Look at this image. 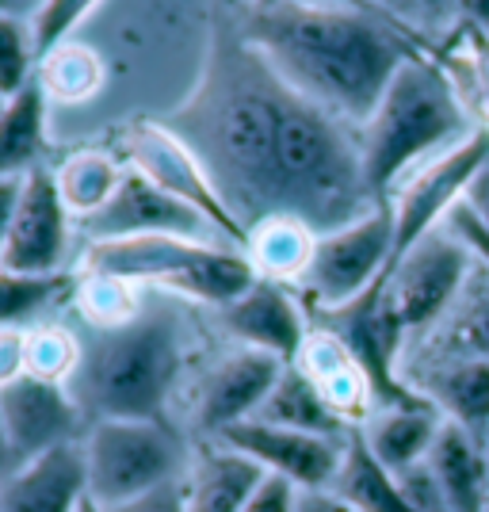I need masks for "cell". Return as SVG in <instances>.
I'll return each instance as SVG.
<instances>
[{
    "label": "cell",
    "mask_w": 489,
    "mask_h": 512,
    "mask_svg": "<svg viewBox=\"0 0 489 512\" xmlns=\"http://www.w3.org/2000/svg\"><path fill=\"white\" fill-rule=\"evenodd\" d=\"M245 43L302 100L325 107L356 130L379 107L394 73L409 58H421V46L394 16L360 4H256L245 23Z\"/></svg>",
    "instance_id": "obj_1"
},
{
    "label": "cell",
    "mask_w": 489,
    "mask_h": 512,
    "mask_svg": "<svg viewBox=\"0 0 489 512\" xmlns=\"http://www.w3.org/2000/svg\"><path fill=\"white\" fill-rule=\"evenodd\" d=\"M467 134V107L444 69L425 54L409 58L360 127L363 176L371 195L386 203L409 172L459 146Z\"/></svg>",
    "instance_id": "obj_2"
},
{
    "label": "cell",
    "mask_w": 489,
    "mask_h": 512,
    "mask_svg": "<svg viewBox=\"0 0 489 512\" xmlns=\"http://www.w3.org/2000/svg\"><path fill=\"white\" fill-rule=\"evenodd\" d=\"M184 367V325L172 310H138L104 329L100 344L81 356L69 394L96 421H161L176 375Z\"/></svg>",
    "instance_id": "obj_3"
},
{
    "label": "cell",
    "mask_w": 489,
    "mask_h": 512,
    "mask_svg": "<svg viewBox=\"0 0 489 512\" xmlns=\"http://www.w3.org/2000/svg\"><path fill=\"white\" fill-rule=\"evenodd\" d=\"M85 272L123 279V283H157L172 295H188V299L218 306V310L241 299L260 279L253 260L241 249L161 234L92 241L85 253Z\"/></svg>",
    "instance_id": "obj_4"
},
{
    "label": "cell",
    "mask_w": 489,
    "mask_h": 512,
    "mask_svg": "<svg viewBox=\"0 0 489 512\" xmlns=\"http://www.w3.org/2000/svg\"><path fill=\"white\" fill-rule=\"evenodd\" d=\"M88 467V497L119 509L142 493L176 482L184 451L161 421H96L81 440Z\"/></svg>",
    "instance_id": "obj_5"
},
{
    "label": "cell",
    "mask_w": 489,
    "mask_h": 512,
    "mask_svg": "<svg viewBox=\"0 0 489 512\" xmlns=\"http://www.w3.org/2000/svg\"><path fill=\"white\" fill-rule=\"evenodd\" d=\"M478 268V256L451 226L421 237L405 256L390 264L383 276V302L394 321L409 333H425L444 318L463 295Z\"/></svg>",
    "instance_id": "obj_6"
},
{
    "label": "cell",
    "mask_w": 489,
    "mask_h": 512,
    "mask_svg": "<svg viewBox=\"0 0 489 512\" xmlns=\"http://www.w3.org/2000/svg\"><path fill=\"white\" fill-rule=\"evenodd\" d=\"M394 264V214L390 203L348 222L314 241V256L298 287L310 295L314 310H337L367 295Z\"/></svg>",
    "instance_id": "obj_7"
},
{
    "label": "cell",
    "mask_w": 489,
    "mask_h": 512,
    "mask_svg": "<svg viewBox=\"0 0 489 512\" xmlns=\"http://www.w3.org/2000/svg\"><path fill=\"white\" fill-rule=\"evenodd\" d=\"M489 161V127L470 130L459 146L444 150L440 157L425 161L421 169H413L394 195L386 199L394 214V260L405 256L421 237L440 230L451 211L463 203L470 180L482 172Z\"/></svg>",
    "instance_id": "obj_8"
},
{
    "label": "cell",
    "mask_w": 489,
    "mask_h": 512,
    "mask_svg": "<svg viewBox=\"0 0 489 512\" xmlns=\"http://www.w3.org/2000/svg\"><path fill=\"white\" fill-rule=\"evenodd\" d=\"M127 157L130 169H138L157 188H165L180 203H188L192 211H199L218 230V237L226 245H234V249L245 253L249 230L234 218V211L226 207V199L214 188L211 172L203 169V161L192 153V146L169 123H142V127L130 130Z\"/></svg>",
    "instance_id": "obj_9"
},
{
    "label": "cell",
    "mask_w": 489,
    "mask_h": 512,
    "mask_svg": "<svg viewBox=\"0 0 489 512\" xmlns=\"http://www.w3.org/2000/svg\"><path fill=\"white\" fill-rule=\"evenodd\" d=\"M85 234L92 241H123V237H157V234L207 241V237H218V230L199 211H192L188 203H180L176 195L157 188L149 176H142L138 169L127 165L123 184L115 188V195L107 199L100 211L85 218Z\"/></svg>",
    "instance_id": "obj_10"
},
{
    "label": "cell",
    "mask_w": 489,
    "mask_h": 512,
    "mask_svg": "<svg viewBox=\"0 0 489 512\" xmlns=\"http://www.w3.org/2000/svg\"><path fill=\"white\" fill-rule=\"evenodd\" d=\"M218 444L241 451L264 474L287 478L298 490H329L344 463L348 436L333 440V436L295 432V428H279L253 417V421H241V425L218 432Z\"/></svg>",
    "instance_id": "obj_11"
},
{
    "label": "cell",
    "mask_w": 489,
    "mask_h": 512,
    "mask_svg": "<svg viewBox=\"0 0 489 512\" xmlns=\"http://www.w3.org/2000/svg\"><path fill=\"white\" fill-rule=\"evenodd\" d=\"M69 249V207L54 172L35 169L23 180L20 211L0 245V268L23 276H58Z\"/></svg>",
    "instance_id": "obj_12"
},
{
    "label": "cell",
    "mask_w": 489,
    "mask_h": 512,
    "mask_svg": "<svg viewBox=\"0 0 489 512\" xmlns=\"http://www.w3.org/2000/svg\"><path fill=\"white\" fill-rule=\"evenodd\" d=\"M0 425L20 463L77 440L81 406L65 390V383H50L31 371L0 386Z\"/></svg>",
    "instance_id": "obj_13"
},
{
    "label": "cell",
    "mask_w": 489,
    "mask_h": 512,
    "mask_svg": "<svg viewBox=\"0 0 489 512\" xmlns=\"http://www.w3.org/2000/svg\"><path fill=\"white\" fill-rule=\"evenodd\" d=\"M283 367H287L283 360L256 348H237L230 356H222L199 394V425L218 436L241 421H253L260 406L268 402L272 386L279 383Z\"/></svg>",
    "instance_id": "obj_14"
},
{
    "label": "cell",
    "mask_w": 489,
    "mask_h": 512,
    "mask_svg": "<svg viewBox=\"0 0 489 512\" xmlns=\"http://www.w3.org/2000/svg\"><path fill=\"white\" fill-rule=\"evenodd\" d=\"M222 325L230 329L234 341H241V348L268 352L283 363H295L310 337L302 306L276 279H256L241 299L222 306Z\"/></svg>",
    "instance_id": "obj_15"
},
{
    "label": "cell",
    "mask_w": 489,
    "mask_h": 512,
    "mask_svg": "<svg viewBox=\"0 0 489 512\" xmlns=\"http://www.w3.org/2000/svg\"><path fill=\"white\" fill-rule=\"evenodd\" d=\"M85 497L88 467L77 440L27 459L0 482L4 512H77Z\"/></svg>",
    "instance_id": "obj_16"
},
{
    "label": "cell",
    "mask_w": 489,
    "mask_h": 512,
    "mask_svg": "<svg viewBox=\"0 0 489 512\" xmlns=\"http://www.w3.org/2000/svg\"><path fill=\"white\" fill-rule=\"evenodd\" d=\"M402 379L425 402L440 409V417L486 440L489 432V360H444L425 367H405Z\"/></svg>",
    "instance_id": "obj_17"
},
{
    "label": "cell",
    "mask_w": 489,
    "mask_h": 512,
    "mask_svg": "<svg viewBox=\"0 0 489 512\" xmlns=\"http://www.w3.org/2000/svg\"><path fill=\"white\" fill-rule=\"evenodd\" d=\"M298 367L314 379V386L321 390V398L333 406V413L341 417L348 428H360L371 413H375V390L367 383L363 367L356 363V356L348 352V344L329 333L325 325H314L310 337L298 352Z\"/></svg>",
    "instance_id": "obj_18"
},
{
    "label": "cell",
    "mask_w": 489,
    "mask_h": 512,
    "mask_svg": "<svg viewBox=\"0 0 489 512\" xmlns=\"http://www.w3.org/2000/svg\"><path fill=\"white\" fill-rule=\"evenodd\" d=\"M417 337L421 348L402 363V371L444 360H489V268L482 260L455 306Z\"/></svg>",
    "instance_id": "obj_19"
},
{
    "label": "cell",
    "mask_w": 489,
    "mask_h": 512,
    "mask_svg": "<svg viewBox=\"0 0 489 512\" xmlns=\"http://www.w3.org/2000/svg\"><path fill=\"white\" fill-rule=\"evenodd\" d=\"M440 428H444V417L428 402L425 406L375 409L360 425V440L390 474H402V470L425 463Z\"/></svg>",
    "instance_id": "obj_20"
},
{
    "label": "cell",
    "mask_w": 489,
    "mask_h": 512,
    "mask_svg": "<svg viewBox=\"0 0 489 512\" xmlns=\"http://www.w3.org/2000/svg\"><path fill=\"white\" fill-rule=\"evenodd\" d=\"M440 478L451 512H486L489 509V455L486 444L474 440L459 425L444 421L436 444L425 459Z\"/></svg>",
    "instance_id": "obj_21"
},
{
    "label": "cell",
    "mask_w": 489,
    "mask_h": 512,
    "mask_svg": "<svg viewBox=\"0 0 489 512\" xmlns=\"http://www.w3.org/2000/svg\"><path fill=\"white\" fill-rule=\"evenodd\" d=\"M264 478L268 474L256 467L253 459L218 444V448L203 451L199 463L192 467V478L184 486L188 512H245Z\"/></svg>",
    "instance_id": "obj_22"
},
{
    "label": "cell",
    "mask_w": 489,
    "mask_h": 512,
    "mask_svg": "<svg viewBox=\"0 0 489 512\" xmlns=\"http://www.w3.org/2000/svg\"><path fill=\"white\" fill-rule=\"evenodd\" d=\"M46 88L31 81L12 100H0V176H31L46 153Z\"/></svg>",
    "instance_id": "obj_23"
},
{
    "label": "cell",
    "mask_w": 489,
    "mask_h": 512,
    "mask_svg": "<svg viewBox=\"0 0 489 512\" xmlns=\"http://www.w3.org/2000/svg\"><path fill=\"white\" fill-rule=\"evenodd\" d=\"M260 421L279 428H295V432H314V436H333V440H344L352 436L356 428H348L333 413V406L321 398V390L314 386V379L298 367V363H287L279 383L272 386L268 402L256 413Z\"/></svg>",
    "instance_id": "obj_24"
},
{
    "label": "cell",
    "mask_w": 489,
    "mask_h": 512,
    "mask_svg": "<svg viewBox=\"0 0 489 512\" xmlns=\"http://www.w3.org/2000/svg\"><path fill=\"white\" fill-rule=\"evenodd\" d=\"M314 241H318V234L306 222H298L291 214H276V218H264L249 230L245 256L253 260L260 279L298 283L310 256H314Z\"/></svg>",
    "instance_id": "obj_25"
},
{
    "label": "cell",
    "mask_w": 489,
    "mask_h": 512,
    "mask_svg": "<svg viewBox=\"0 0 489 512\" xmlns=\"http://www.w3.org/2000/svg\"><path fill=\"white\" fill-rule=\"evenodd\" d=\"M329 490L337 493L341 501H348L356 512H417L405 501L402 486H398V474H390V470L367 451V444L360 440V428L348 436L344 463Z\"/></svg>",
    "instance_id": "obj_26"
},
{
    "label": "cell",
    "mask_w": 489,
    "mask_h": 512,
    "mask_svg": "<svg viewBox=\"0 0 489 512\" xmlns=\"http://www.w3.org/2000/svg\"><path fill=\"white\" fill-rule=\"evenodd\" d=\"M123 172H127V165H119L111 153L85 150L73 153L69 161H62V169L54 172V180H58V192H62L69 214L88 218V214H96L115 195V188L123 184Z\"/></svg>",
    "instance_id": "obj_27"
},
{
    "label": "cell",
    "mask_w": 489,
    "mask_h": 512,
    "mask_svg": "<svg viewBox=\"0 0 489 512\" xmlns=\"http://www.w3.org/2000/svg\"><path fill=\"white\" fill-rule=\"evenodd\" d=\"M39 81H43L46 96H54L62 104H81V100H88L100 88L104 65H100V58L88 46L62 43L58 50H50L43 58V77Z\"/></svg>",
    "instance_id": "obj_28"
},
{
    "label": "cell",
    "mask_w": 489,
    "mask_h": 512,
    "mask_svg": "<svg viewBox=\"0 0 489 512\" xmlns=\"http://www.w3.org/2000/svg\"><path fill=\"white\" fill-rule=\"evenodd\" d=\"M35 35L23 27L8 8H0V100H12L20 88H27L31 62H35Z\"/></svg>",
    "instance_id": "obj_29"
},
{
    "label": "cell",
    "mask_w": 489,
    "mask_h": 512,
    "mask_svg": "<svg viewBox=\"0 0 489 512\" xmlns=\"http://www.w3.org/2000/svg\"><path fill=\"white\" fill-rule=\"evenodd\" d=\"M58 276H23L0 268V329H16L23 318L39 314L58 291Z\"/></svg>",
    "instance_id": "obj_30"
},
{
    "label": "cell",
    "mask_w": 489,
    "mask_h": 512,
    "mask_svg": "<svg viewBox=\"0 0 489 512\" xmlns=\"http://www.w3.org/2000/svg\"><path fill=\"white\" fill-rule=\"evenodd\" d=\"M81 314L88 321H96L100 329H115L130 321L142 306L134 302V283H123V279H107V276H88L81 283Z\"/></svg>",
    "instance_id": "obj_31"
},
{
    "label": "cell",
    "mask_w": 489,
    "mask_h": 512,
    "mask_svg": "<svg viewBox=\"0 0 489 512\" xmlns=\"http://www.w3.org/2000/svg\"><path fill=\"white\" fill-rule=\"evenodd\" d=\"M81 367V348L65 329H35L27 333V371L50 379V383H65L73 379Z\"/></svg>",
    "instance_id": "obj_32"
},
{
    "label": "cell",
    "mask_w": 489,
    "mask_h": 512,
    "mask_svg": "<svg viewBox=\"0 0 489 512\" xmlns=\"http://www.w3.org/2000/svg\"><path fill=\"white\" fill-rule=\"evenodd\" d=\"M96 0H43L39 12H35V23H31V35H35V54L46 58L50 50L69 39V31L88 16Z\"/></svg>",
    "instance_id": "obj_33"
},
{
    "label": "cell",
    "mask_w": 489,
    "mask_h": 512,
    "mask_svg": "<svg viewBox=\"0 0 489 512\" xmlns=\"http://www.w3.org/2000/svg\"><path fill=\"white\" fill-rule=\"evenodd\" d=\"M398 486H402L405 501L417 512H451L447 509L444 486H440V478L432 474L428 463H417V467L402 470V474H398Z\"/></svg>",
    "instance_id": "obj_34"
},
{
    "label": "cell",
    "mask_w": 489,
    "mask_h": 512,
    "mask_svg": "<svg viewBox=\"0 0 489 512\" xmlns=\"http://www.w3.org/2000/svg\"><path fill=\"white\" fill-rule=\"evenodd\" d=\"M298 486H291L287 478H276V474H268L264 482H260V490L253 493V501L245 505V512H295L298 505Z\"/></svg>",
    "instance_id": "obj_35"
},
{
    "label": "cell",
    "mask_w": 489,
    "mask_h": 512,
    "mask_svg": "<svg viewBox=\"0 0 489 512\" xmlns=\"http://www.w3.org/2000/svg\"><path fill=\"white\" fill-rule=\"evenodd\" d=\"M107 512H188V497H184V486L176 478V482H165V486H157V490L142 493V497Z\"/></svg>",
    "instance_id": "obj_36"
},
{
    "label": "cell",
    "mask_w": 489,
    "mask_h": 512,
    "mask_svg": "<svg viewBox=\"0 0 489 512\" xmlns=\"http://www.w3.org/2000/svg\"><path fill=\"white\" fill-rule=\"evenodd\" d=\"M27 371V333L0 329V386Z\"/></svg>",
    "instance_id": "obj_37"
},
{
    "label": "cell",
    "mask_w": 489,
    "mask_h": 512,
    "mask_svg": "<svg viewBox=\"0 0 489 512\" xmlns=\"http://www.w3.org/2000/svg\"><path fill=\"white\" fill-rule=\"evenodd\" d=\"M444 226H451L455 234L463 237V241L470 245V253L478 256V260H482V264L489 268V234L482 230V226H478V222H474V218H470V211L463 207V203L451 211V218H447Z\"/></svg>",
    "instance_id": "obj_38"
},
{
    "label": "cell",
    "mask_w": 489,
    "mask_h": 512,
    "mask_svg": "<svg viewBox=\"0 0 489 512\" xmlns=\"http://www.w3.org/2000/svg\"><path fill=\"white\" fill-rule=\"evenodd\" d=\"M463 207H467L470 218L489 234V161L482 165V172L470 180L467 195H463Z\"/></svg>",
    "instance_id": "obj_39"
},
{
    "label": "cell",
    "mask_w": 489,
    "mask_h": 512,
    "mask_svg": "<svg viewBox=\"0 0 489 512\" xmlns=\"http://www.w3.org/2000/svg\"><path fill=\"white\" fill-rule=\"evenodd\" d=\"M23 180L20 176H0V245H4V237H8L12 222H16V211H20Z\"/></svg>",
    "instance_id": "obj_40"
},
{
    "label": "cell",
    "mask_w": 489,
    "mask_h": 512,
    "mask_svg": "<svg viewBox=\"0 0 489 512\" xmlns=\"http://www.w3.org/2000/svg\"><path fill=\"white\" fill-rule=\"evenodd\" d=\"M409 8H413V20L428 27H440L451 16H459V0H409Z\"/></svg>",
    "instance_id": "obj_41"
},
{
    "label": "cell",
    "mask_w": 489,
    "mask_h": 512,
    "mask_svg": "<svg viewBox=\"0 0 489 512\" xmlns=\"http://www.w3.org/2000/svg\"><path fill=\"white\" fill-rule=\"evenodd\" d=\"M295 512H356L348 501H341L333 490H302Z\"/></svg>",
    "instance_id": "obj_42"
},
{
    "label": "cell",
    "mask_w": 489,
    "mask_h": 512,
    "mask_svg": "<svg viewBox=\"0 0 489 512\" xmlns=\"http://www.w3.org/2000/svg\"><path fill=\"white\" fill-rule=\"evenodd\" d=\"M310 4H360V8H379L383 16H394V20H413L409 0H310Z\"/></svg>",
    "instance_id": "obj_43"
},
{
    "label": "cell",
    "mask_w": 489,
    "mask_h": 512,
    "mask_svg": "<svg viewBox=\"0 0 489 512\" xmlns=\"http://www.w3.org/2000/svg\"><path fill=\"white\" fill-rule=\"evenodd\" d=\"M459 16H463L482 39H489V0H459Z\"/></svg>",
    "instance_id": "obj_44"
},
{
    "label": "cell",
    "mask_w": 489,
    "mask_h": 512,
    "mask_svg": "<svg viewBox=\"0 0 489 512\" xmlns=\"http://www.w3.org/2000/svg\"><path fill=\"white\" fill-rule=\"evenodd\" d=\"M20 467V455L12 451V444H8V436H4V425H0V482L12 474V470Z\"/></svg>",
    "instance_id": "obj_45"
},
{
    "label": "cell",
    "mask_w": 489,
    "mask_h": 512,
    "mask_svg": "<svg viewBox=\"0 0 489 512\" xmlns=\"http://www.w3.org/2000/svg\"><path fill=\"white\" fill-rule=\"evenodd\" d=\"M77 512H107L104 505H96V501H92V497H85V501H81V509Z\"/></svg>",
    "instance_id": "obj_46"
},
{
    "label": "cell",
    "mask_w": 489,
    "mask_h": 512,
    "mask_svg": "<svg viewBox=\"0 0 489 512\" xmlns=\"http://www.w3.org/2000/svg\"><path fill=\"white\" fill-rule=\"evenodd\" d=\"M482 444H486V455H489V432H486V440H482Z\"/></svg>",
    "instance_id": "obj_47"
},
{
    "label": "cell",
    "mask_w": 489,
    "mask_h": 512,
    "mask_svg": "<svg viewBox=\"0 0 489 512\" xmlns=\"http://www.w3.org/2000/svg\"><path fill=\"white\" fill-rule=\"evenodd\" d=\"M0 8H12V4H8V0H0Z\"/></svg>",
    "instance_id": "obj_48"
},
{
    "label": "cell",
    "mask_w": 489,
    "mask_h": 512,
    "mask_svg": "<svg viewBox=\"0 0 489 512\" xmlns=\"http://www.w3.org/2000/svg\"><path fill=\"white\" fill-rule=\"evenodd\" d=\"M8 4H16V0H8Z\"/></svg>",
    "instance_id": "obj_49"
},
{
    "label": "cell",
    "mask_w": 489,
    "mask_h": 512,
    "mask_svg": "<svg viewBox=\"0 0 489 512\" xmlns=\"http://www.w3.org/2000/svg\"><path fill=\"white\" fill-rule=\"evenodd\" d=\"M0 512H4V509H0Z\"/></svg>",
    "instance_id": "obj_50"
},
{
    "label": "cell",
    "mask_w": 489,
    "mask_h": 512,
    "mask_svg": "<svg viewBox=\"0 0 489 512\" xmlns=\"http://www.w3.org/2000/svg\"><path fill=\"white\" fill-rule=\"evenodd\" d=\"M486 512H489V509H486Z\"/></svg>",
    "instance_id": "obj_51"
}]
</instances>
